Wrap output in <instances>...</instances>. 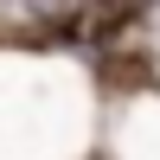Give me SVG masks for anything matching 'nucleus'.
<instances>
[]
</instances>
